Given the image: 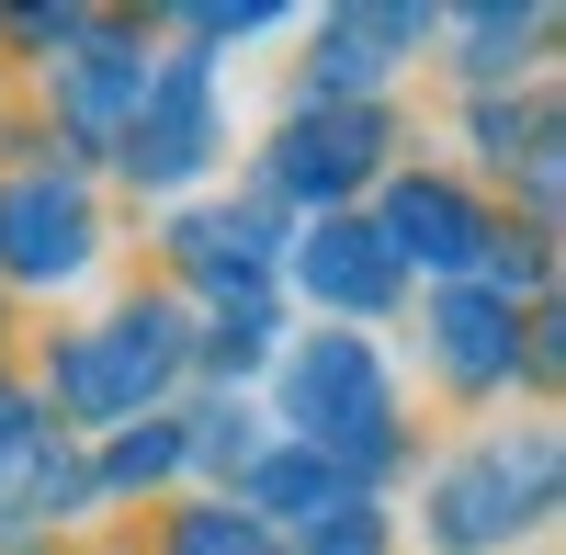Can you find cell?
Returning a JSON list of instances; mask_svg holds the SVG:
<instances>
[{
  "label": "cell",
  "mask_w": 566,
  "mask_h": 555,
  "mask_svg": "<svg viewBox=\"0 0 566 555\" xmlns=\"http://www.w3.org/2000/svg\"><path fill=\"white\" fill-rule=\"evenodd\" d=\"M374 45H419V23H408V12H363V23H340V34H328V80H374V69H386Z\"/></svg>",
  "instance_id": "cell-11"
},
{
  "label": "cell",
  "mask_w": 566,
  "mask_h": 555,
  "mask_svg": "<svg viewBox=\"0 0 566 555\" xmlns=\"http://www.w3.org/2000/svg\"><path fill=\"white\" fill-rule=\"evenodd\" d=\"M136 170H148V181L205 170V69H170L148 91V114H136Z\"/></svg>",
  "instance_id": "cell-4"
},
{
  "label": "cell",
  "mask_w": 566,
  "mask_h": 555,
  "mask_svg": "<svg viewBox=\"0 0 566 555\" xmlns=\"http://www.w3.org/2000/svg\"><path fill=\"white\" fill-rule=\"evenodd\" d=\"M510 522H522V511H510V465H476V477L442 488V533L453 544H499Z\"/></svg>",
  "instance_id": "cell-8"
},
{
  "label": "cell",
  "mask_w": 566,
  "mask_h": 555,
  "mask_svg": "<svg viewBox=\"0 0 566 555\" xmlns=\"http://www.w3.org/2000/svg\"><path fill=\"white\" fill-rule=\"evenodd\" d=\"M250 499H272V511H295V522H328V511H352V477H328V465H261Z\"/></svg>",
  "instance_id": "cell-10"
},
{
  "label": "cell",
  "mask_w": 566,
  "mask_h": 555,
  "mask_svg": "<svg viewBox=\"0 0 566 555\" xmlns=\"http://www.w3.org/2000/svg\"><path fill=\"white\" fill-rule=\"evenodd\" d=\"M23 442H34V431H23V408H12V397H0V453H23Z\"/></svg>",
  "instance_id": "cell-13"
},
{
  "label": "cell",
  "mask_w": 566,
  "mask_h": 555,
  "mask_svg": "<svg viewBox=\"0 0 566 555\" xmlns=\"http://www.w3.org/2000/svg\"><path fill=\"white\" fill-rule=\"evenodd\" d=\"M283 397H295V420H306L317 442L340 431L352 453H386V386H374V352H363V341H317Z\"/></svg>",
  "instance_id": "cell-1"
},
{
  "label": "cell",
  "mask_w": 566,
  "mask_h": 555,
  "mask_svg": "<svg viewBox=\"0 0 566 555\" xmlns=\"http://www.w3.org/2000/svg\"><path fill=\"white\" fill-rule=\"evenodd\" d=\"M0 239H12L23 272H80V250H91V205L69 193V181L23 170L12 193H0Z\"/></svg>",
  "instance_id": "cell-3"
},
{
  "label": "cell",
  "mask_w": 566,
  "mask_h": 555,
  "mask_svg": "<svg viewBox=\"0 0 566 555\" xmlns=\"http://www.w3.org/2000/svg\"><path fill=\"white\" fill-rule=\"evenodd\" d=\"M374 239H386V250H419V261H464V250H476V216H464V193H442V181H408Z\"/></svg>",
  "instance_id": "cell-5"
},
{
  "label": "cell",
  "mask_w": 566,
  "mask_h": 555,
  "mask_svg": "<svg viewBox=\"0 0 566 555\" xmlns=\"http://www.w3.org/2000/svg\"><path fill=\"white\" fill-rule=\"evenodd\" d=\"M363 159H374V125L363 114H340V125H295L283 136V181H328V193H340V181H363Z\"/></svg>",
  "instance_id": "cell-7"
},
{
  "label": "cell",
  "mask_w": 566,
  "mask_h": 555,
  "mask_svg": "<svg viewBox=\"0 0 566 555\" xmlns=\"http://www.w3.org/2000/svg\"><path fill=\"white\" fill-rule=\"evenodd\" d=\"M306 284L340 295V306H374L386 295V239H374V227H317L306 239Z\"/></svg>",
  "instance_id": "cell-6"
},
{
  "label": "cell",
  "mask_w": 566,
  "mask_h": 555,
  "mask_svg": "<svg viewBox=\"0 0 566 555\" xmlns=\"http://www.w3.org/2000/svg\"><path fill=\"white\" fill-rule=\"evenodd\" d=\"M181 555H272L250 522H193V533H181Z\"/></svg>",
  "instance_id": "cell-12"
},
{
  "label": "cell",
  "mask_w": 566,
  "mask_h": 555,
  "mask_svg": "<svg viewBox=\"0 0 566 555\" xmlns=\"http://www.w3.org/2000/svg\"><path fill=\"white\" fill-rule=\"evenodd\" d=\"M442 363H453V375H499V363H510V329H499V306L453 295V306H442Z\"/></svg>",
  "instance_id": "cell-9"
},
{
  "label": "cell",
  "mask_w": 566,
  "mask_h": 555,
  "mask_svg": "<svg viewBox=\"0 0 566 555\" xmlns=\"http://www.w3.org/2000/svg\"><path fill=\"white\" fill-rule=\"evenodd\" d=\"M170 317H114V341H91V352H69L57 363V397L69 408H91V420H114V408H136L159 375H170Z\"/></svg>",
  "instance_id": "cell-2"
}]
</instances>
